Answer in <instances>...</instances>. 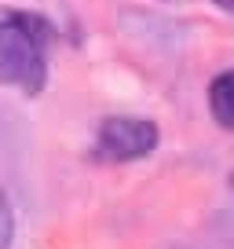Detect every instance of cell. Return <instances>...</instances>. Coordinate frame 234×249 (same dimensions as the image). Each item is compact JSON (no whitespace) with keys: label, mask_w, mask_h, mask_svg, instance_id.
I'll return each mask as SVG.
<instances>
[{"label":"cell","mask_w":234,"mask_h":249,"mask_svg":"<svg viewBox=\"0 0 234 249\" xmlns=\"http://www.w3.org/2000/svg\"><path fill=\"white\" fill-rule=\"evenodd\" d=\"M157 140L161 132L150 117H106L95 136V154L102 161H139L154 154Z\"/></svg>","instance_id":"cell-2"},{"label":"cell","mask_w":234,"mask_h":249,"mask_svg":"<svg viewBox=\"0 0 234 249\" xmlns=\"http://www.w3.org/2000/svg\"><path fill=\"white\" fill-rule=\"evenodd\" d=\"M216 4L219 8H234V0H216Z\"/></svg>","instance_id":"cell-5"},{"label":"cell","mask_w":234,"mask_h":249,"mask_svg":"<svg viewBox=\"0 0 234 249\" xmlns=\"http://www.w3.org/2000/svg\"><path fill=\"white\" fill-rule=\"evenodd\" d=\"M48 44H51V26L40 15H26V11L0 15V85H11L26 95H40L48 85Z\"/></svg>","instance_id":"cell-1"},{"label":"cell","mask_w":234,"mask_h":249,"mask_svg":"<svg viewBox=\"0 0 234 249\" xmlns=\"http://www.w3.org/2000/svg\"><path fill=\"white\" fill-rule=\"evenodd\" d=\"M231 179H234V176H231Z\"/></svg>","instance_id":"cell-6"},{"label":"cell","mask_w":234,"mask_h":249,"mask_svg":"<svg viewBox=\"0 0 234 249\" xmlns=\"http://www.w3.org/2000/svg\"><path fill=\"white\" fill-rule=\"evenodd\" d=\"M209 107H212V117H216L223 128H234V70L212 77V85H209Z\"/></svg>","instance_id":"cell-3"},{"label":"cell","mask_w":234,"mask_h":249,"mask_svg":"<svg viewBox=\"0 0 234 249\" xmlns=\"http://www.w3.org/2000/svg\"><path fill=\"white\" fill-rule=\"evenodd\" d=\"M11 234H15V216H11V202L0 191V249H11Z\"/></svg>","instance_id":"cell-4"}]
</instances>
